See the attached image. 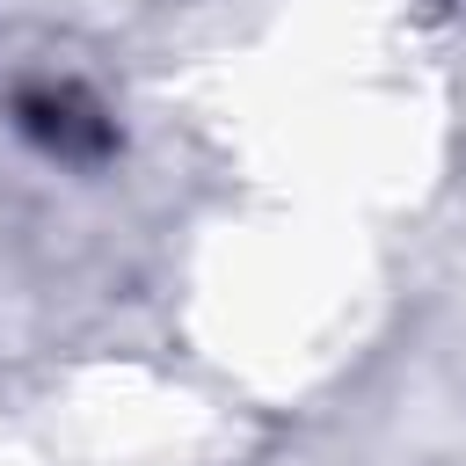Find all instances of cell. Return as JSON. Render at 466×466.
<instances>
[{
    "mask_svg": "<svg viewBox=\"0 0 466 466\" xmlns=\"http://www.w3.org/2000/svg\"><path fill=\"white\" fill-rule=\"evenodd\" d=\"M15 116H22V131L44 146V153H58V160H102L109 153V116L95 109V102H80L73 87H44V95H22L15 102Z\"/></svg>",
    "mask_w": 466,
    "mask_h": 466,
    "instance_id": "1",
    "label": "cell"
}]
</instances>
